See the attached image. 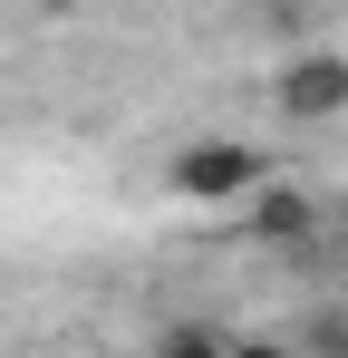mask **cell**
Masks as SVG:
<instances>
[{
    "instance_id": "cell-1",
    "label": "cell",
    "mask_w": 348,
    "mask_h": 358,
    "mask_svg": "<svg viewBox=\"0 0 348 358\" xmlns=\"http://www.w3.org/2000/svg\"><path fill=\"white\" fill-rule=\"evenodd\" d=\"M165 184H174V203H203V213H242L261 184H271V165H261V145H242V136H194L184 155L165 165Z\"/></svg>"
},
{
    "instance_id": "cell-2",
    "label": "cell",
    "mask_w": 348,
    "mask_h": 358,
    "mask_svg": "<svg viewBox=\"0 0 348 358\" xmlns=\"http://www.w3.org/2000/svg\"><path fill=\"white\" fill-rule=\"evenodd\" d=\"M271 107L290 126H329L348 117V49H300V59L271 68Z\"/></svg>"
},
{
    "instance_id": "cell-3",
    "label": "cell",
    "mask_w": 348,
    "mask_h": 358,
    "mask_svg": "<svg viewBox=\"0 0 348 358\" xmlns=\"http://www.w3.org/2000/svg\"><path fill=\"white\" fill-rule=\"evenodd\" d=\"M242 233L261 242V252H310V242H319V203H310L300 184H281V175H271L252 203H242Z\"/></svg>"
},
{
    "instance_id": "cell-4",
    "label": "cell",
    "mask_w": 348,
    "mask_h": 358,
    "mask_svg": "<svg viewBox=\"0 0 348 358\" xmlns=\"http://www.w3.org/2000/svg\"><path fill=\"white\" fill-rule=\"evenodd\" d=\"M300 358H348V310H319L310 339H300Z\"/></svg>"
},
{
    "instance_id": "cell-5",
    "label": "cell",
    "mask_w": 348,
    "mask_h": 358,
    "mask_svg": "<svg viewBox=\"0 0 348 358\" xmlns=\"http://www.w3.org/2000/svg\"><path fill=\"white\" fill-rule=\"evenodd\" d=\"M155 358H223V339H213V329H174Z\"/></svg>"
},
{
    "instance_id": "cell-6",
    "label": "cell",
    "mask_w": 348,
    "mask_h": 358,
    "mask_svg": "<svg viewBox=\"0 0 348 358\" xmlns=\"http://www.w3.org/2000/svg\"><path fill=\"white\" fill-rule=\"evenodd\" d=\"M223 358H300V339H223Z\"/></svg>"
}]
</instances>
